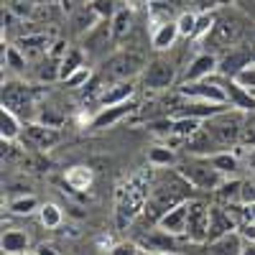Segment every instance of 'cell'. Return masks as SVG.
Returning a JSON list of instances; mask_svg holds the SVG:
<instances>
[{
    "label": "cell",
    "mask_w": 255,
    "mask_h": 255,
    "mask_svg": "<svg viewBox=\"0 0 255 255\" xmlns=\"http://www.w3.org/2000/svg\"><path fill=\"white\" fill-rule=\"evenodd\" d=\"M191 186L176 168L174 171H166L161 176L153 179V189H151V197H148V204H145V212H143V220L148 225H158V220L171 212L174 207L189 202V194H191Z\"/></svg>",
    "instance_id": "1"
},
{
    "label": "cell",
    "mask_w": 255,
    "mask_h": 255,
    "mask_svg": "<svg viewBox=\"0 0 255 255\" xmlns=\"http://www.w3.org/2000/svg\"><path fill=\"white\" fill-rule=\"evenodd\" d=\"M153 166L151 168H143V171L133 174L128 179L115 194V222L120 230H125L130 222H135L138 217H143L148 197H151V189H153Z\"/></svg>",
    "instance_id": "2"
},
{
    "label": "cell",
    "mask_w": 255,
    "mask_h": 255,
    "mask_svg": "<svg viewBox=\"0 0 255 255\" xmlns=\"http://www.w3.org/2000/svg\"><path fill=\"white\" fill-rule=\"evenodd\" d=\"M176 171L199 191H217L227 181V176L217 171L207 156H189L186 161H179Z\"/></svg>",
    "instance_id": "3"
},
{
    "label": "cell",
    "mask_w": 255,
    "mask_h": 255,
    "mask_svg": "<svg viewBox=\"0 0 255 255\" xmlns=\"http://www.w3.org/2000/svg\"><path fill=\"white\" fill-rule=\"evenodd\" d=\"M202 128L209 133V138L217 143L220 151H230L232 145L240 143L245 120H243V115L230 113V108H227V110H222V113H217V115H212L209 120H204Z\"/></svg>",
    "instance_id": "4"
},
{
    "label": "cell",
    "mask_w": 255,
    "mask_h": 255,
    "mask_svg": "<svg viewBox=\"0 0 255 255\" xmlns=\"http://www.w3.org/2000/svg\"><path fill=\"white\" fill-rule=\"evenodd\" d=\"M243 36H245V20H243V15L230 10V13L217 15L215 28H212V33L204 38V44L212 46V49H217V51H230V49H235L240 44Z\"/></svg>",
    "instance_id": "5"
},
{
    "label": "cell",
    "mask_w": 255,
    "mask_h": 255,
    "mask_svg": "<svg viewBox=\"0 0 255 255\" xmlns=\"http://www.w3.org/2000/svg\"><path fill=\"white\" fill-rule=\"evenodd\" d=\"M145 64H148V59H145L143 51L123 49V51L113 54L110 59H105V64H102V79H108V82L133 79L135 74H143Z\"/></svg>",
    "instance_id": "6"
},
{
    "label": "cell",
    "mask_w": 255,
    "mask_h": 255,
    "mask_svg": "<svg viewBox=\"0 0 255 255\" xmlns=\"http://www.w3.org/2000/svg\"><path fill=\"white\" fill-rule=\"evenodd\" d=\"M143 87L145 90H153V92H161V90H168V87H174L176 79H179V72L176 67L168 59L163 56H156L145 64V69H143Z\"/></svg>",
    "instance_id": "7"
},
{
    "label": "cell",
    "mask_w": 255,
    "mask_h": 255,
    "mask_svg": "<svg viewBox=\"0 0 255 255\" xmlns=\"http://www.w3.org/2000/svg\"><path fill=\"white\" fill-rule=\"evenodd\" d=\"M179 95L189 97V100L212 102V105H227V95L222 90V77L220 74L209 77V79H202V82H184L179 87Z\"/></svg>",
    "instance_id": "8"
},
{
    "label": "cell",
    "mask_w": 255,
    "mask_h": 255,
    "mask_svg": "<svg viewBox=\"0 0 255 255\" xmlns=\"http://www.w3.org/2000/svg\"><path fill=\"white\" fill-rule=\"evenodd\" d=\"M36 100L38 92L28 84H20V82H5L3 84V108L13 110L15 115L20 113H28L31 108H36Z\"/></svg>",
    "instance_id": "9"
},
{
    "label": "cell",
    "mask_w": 255,
    "mask_h": 255,
    "mask_svg": "<svg viewBox=\"0 0 255 255\" xmlns=\"http://www.w3.org/2000/svg\"><path fill=\"white\" fill-rule=\"evenodd\" d=\"M189 243H209V207L204 202L189 199V225H186Z\"/></svg>",
    "instance_id": "10"
},
{
    "label": "cell",
    "mask_w": 255,
    "mask_h": 255,
    "mask_svg": "<svg viewBox=\"0 0 255 255\" xmlns=\"http://www.w3.org/2000/svg\"><path fill=\"white\" fill-rule=\"evenodd\" d=\"M181 38L176 20H168V15L153 13V26H151V49L168 51L176 41Z\"/></svg>",
    "instance_id": "11"
},
{
    "label": "cell",
    "mask_w": 255,
    "mask_h": 255,
    "mask_svg": "<svg viewBox=\"0 0 255 255\" xmlns=\"http://www.w3.org/2000/svg\"><path fill=\"white\" fill-rule=\"evenodd\" d=\"M23 140H26L31 148L49 151V148H54V145L61 140V133H59V128L46 125V123H26V128H23Z\"/></svg>",
    "instance_id": "12"
},
{
    "label": "cell",
    "mask_w": 255,
    "mask_h": 255,
    "mask_svg": "<svg viewBox=\"0 0 255 255\" xmlns=\"http://www.w3.org/2000/svg\"><path fill=\"white\" fill-rule=\"evenodd\" d=\"M217 67H220V56L215 51H202L197 54L194 59L189 61V67L181 77V84L184 82H202V79H209L217 74Z\"/></svg>",
    "instance_id": "13"
},
{
    "label": "cell",
    "mask_w": 255,
    "mask_h": 255,
    "mask_svg": "<svg viewBox=\"0 0 255 255\" xmlns=\"http://www.w3.org/2000/svg\"><path fill=\"white\" fill-rule=\"evenodd\" d=\"M54 33H44V31H38V33H26V36H20L15 41V46L18 51L23 54L26 59H44L51 46H54Z\"/></svg>",
    "instance_id": "14"
},
{
    "label": "cell",
    "mask_w": 255,
    "mask_h": 255,
    "mask_svg": "<svg viewBox=\"0 0 255 255\" xmlns=\"http://www.w3.org/2000/svg\"><path fill=\"white\" fill-rule=\"evenodd\" d=\"M253 64V51L250 49H230L220 56V67H217V74L220 77H230V79H235L240 72H245L248 67Z\"/></svg>",
    "instance_id": "15"
},
{
    "label": "cell",
    "mask_w": 255,
    "mask_h": 255,
    "mask_svg": "<svg viewBox=\"0 0 255 255\" xmlns=\"http://www.w3.org/2000/svg\"><path fill=\"white\" fill-rule=\"evenodd\" d=\"M222 90L227 95V105H230V108H235L240 113H255V97L243 87L238 79L222 77Z\"/></svg>",
    "instance_id": "16"
},
{
    "label": "cell",
    "mask_w": 255,
    "mask_h": 255,
    "mask_svg": "<svg viewBox=\"0 0 255 255\" xmlns=\"http://www.w3.org/2000/svg\"><path fill=\"white\" fill-rule=\"evenodd\" d=\"M186 225H189V202L174 207L171 212H166L156 227L168 232V235H174V238H186Z\"/></svg>",
    "instance_id": "17"
},
{
    "label": "cell",
    "mask_w": 255,
    "mask_h": 255,
    "mask_svg": "<svg viewBox=\"0 0 255 255\" xmlns=\"http://www.w3.org/2000/svg\"><path fill=\"white\" fill-rule=\"evenodd\" d=\"M135 110V102H123V105H113V108H100V113L92 118L90 128H95V130H102V128H113L118 123H123L128 115H130Z\"/></svg>",
    "instance_id": "18"
},
{
    "label": "cell",
    "mask_w": 255,
    "mask_h": 255,
    "mask_svg": "<svg viewBox=\"0 0 255 255\" xmlns=\"http://www.w3.org/2000/svg\"><path fill=\"white\" fill-rule=\"evenodd\" d=\"M138 248L140 250H148V253H181L179 250V243L174 235H168V232L163 230H151L148 235H143L138 240Z\"/></svg>",
    "instance_id": "19"
},
{
    "label": "cell",
    "mask_w": 255,
    "mask_h": 255,
    "mask_svg": "<svg viewBox=\"0 0 255 255\" xmlns=\"http://www.w3.org/2000/svg\"><path fill=\"white\" fill-rule=\"evenodd\" d=\"M135 87H133V79H125V82H110L105 87L102 97H100V108H113V105H123V102H130Z\"/></svg>",
    "instance_id": "20"
},
{
    "label": "cell",
    "mask_w": 255,
    "mask_h": 255,
    "mask_svg": "<svg viewBox=\"0 0 255 255\" xmlns=\"http://www.w3.org/2000/svg\"><path fill=\"white\" fill-rule=\"evenodd\" d=\"M243 248H245V240L235 230V232H227V235H222L217 240H209L207 255H243Z\"/></svg>",
    "instance_id": "21"
},
{
    "label": "cell",
    "mask_w": 255,
    "mask_h": 255,
    "mask_svg": "<svg viewBox=\"0 0 255 255\" xmlns=\"http://www.w3.org/2000/svg\"><path fill=\"white\" fill-rule=\"evenodd\" d=\"M133 26H135V18H133V8H118V13L110 18V33H113V41H125L128 36L133 33Z\"/></svg>",
    "instance_id": "22"
},
{
    "label": "cell",
    "mask_w": 255,
    "mask_h": 255,
    "mask_svg": "<svg viewBox=\"0 0 255 255\" xmlns=\"http://www.w3.org/2000/svg\"><path fill=\"white\" fill-rule=\"evenodd\" d=\"M102 23V15L95 10V5L90 3V5H82L77 13H72V26H74V31L79 33V36H87L92 28H97Z\"/></svg>",
    "instance_id": "23"
},
{
    "label": "cell",
    "mask_w": 255,
    "mask_h": 255,
    "mask_svg": "<svg viewBox=\"0 0 255 255\" xmlns=\"http://www.w3.org/2000/svg\"><path fill=\"white\" fill-rule=\"evenodd\" d=\"M0 245H3V253L5 255H28L31 238L26 235V232H20V230H8V232H3Z\"/></svg>",
    "instance_id": "24"
},
{
    "label": "cell",
    "mask_w": 255,
    "mask_h": 255,
    "mask_svg": "<svg viewBox=\"0 0 255 255\" xmlns=\"http://www.w3.org/2000/svg\"><path fill=\"white\" fill-rule=\"evenodd\" d=\"M0 135H3V143H13V140H18L20 135H23L20 118L13 110H8V108L0 110Z\"/></svg>",
    "instance_id": "25"
},
{
    "label": "cell",
    "mask_w": 255,
    "mask_h": 255,
    "mask_svg": "<svg viewBox=\"0 0 255 255\" xmlns=\"http://www.w3.org/2000/svg\"><path fill=\"white\" fill-rule=\"evenodd\" d=\"M64 181H67V186L74 189V191H87L95 181V174H92L90 166H72V168H67V174H64Z\"/></svg>",
    "instance_id": "26"
},
{
    "label": "cell",
    "mask_w": 255,
    "mask_h": 255,
    "mask_svg": "<svg viewBox=\"0 0 255 255\" xmlns=\"http://www.w3.org/2000/svg\"><path fill=\"white\" fill-rule=\"evenodd\" d=\"M148 166L153 168H176L179 158L174 153V148H166V145H153L148 151Z\"/></svg>",
    "instance_id": "27"
},
{
    "label": "cell",
    "mask_w": 255,
    "mask_h": 255,
    "mask_svg": "<svg viewBox=\"0 0 255 255\" xmlns=\"http://www.w3.org/2000/svg\"><path fill=\"white\" fill-rule=\"evenodd\" d=\"M108 41H113V33H110V23H102L97 28H92L87 36H84V51H100L102 46H108Z\"/></svg>",
    "instance_id": "28"
},
{
    "label": "cell",
    "mask_w": 255,
    "mask_h": 255,
    "mask_svg": "<svg viewBox=\"0 0 255 255\" xmlns=\"http://www.w3.org/2000/svg\"><path fill=\"white\" fill-rule=\"evenodd\" d=\"M207 158H209L212 166H215L217 171H222L227 179L240 168V158H238L235 153H230V151H217V153H212V156H207Z\"/></svg>",
    "instance_id": "29"
},
{
    "label": "cell",
    "mask_w": 255,
    "mask_h": 255,
    "mask_svg": "<svg viewBox=\"0 0 255 255\" xmlns=\"http://www.w3.org/2000/svg\"><path fill=\"white\" fill-rule=\"evenodd\" d=\"M240 191H243V181L238 179H227L215 194L220 199V204H240Z\"/></svg>",
    "instance_id": "30"
},
{
    "label": "cell",
    "mask_w": 255,
    "mask_h": 255,
    "mask_svg": "<svg viewBox=\"0 0 255 255\" xmlns=\"http://www.w3.org/2000/svg\"><path fill=\"white\" fill-rule=\"evenodd\" d=\"M82 67H87V64H84V51L82 49H69L67 56H64V61H61V82L69 79Z\"/></svg>",
    "instance_id": "31"
},
{
    "label": "cell",
    "mask_w": 255,
    "mask_h": 255,
    "mask_svg": "<svg viewBox=\"0 0 255 255\" xmlns=\"http://www.w3.org/2000/svg\"><path fill=\"white\" fill-rule=\"evenodd\" d=\"M38 217H41V225H44L46 230H56L64 222V215H61V209L56 204H41Z\"/></svg>",
    "instance_id": "32"
},
{
    "label": "cell",
    "mask_w": 255,
    "mask_h": 255,
    "mask_svg": "<svg viewBox=\"0 0 255 255\" xmlns=\"http://www.w3.org/2000/svg\"><path fill=\"white\" fill-rule=\"evenodd\" d=\"M3 67H10L13 72H26L28 59L18 51V46H8V49L3 51Z\"/></svg>",
    "instance_id": "33"
},
{
    "label": "cell",
    "mask_w": 255,
    "mask_h": 255,
    "mask_svg": "<svg viewBox=\"0 0 255 255\" xmlns=\"http://www.w3.org/2000/svg\"><path fill=\"white\" fill-rule=\"evenodd\" d=\"M33 209H41L38 207V199L36 197H18V199H10V212L13 215H31Z\"/></svg>",
    "instance_id": "34"
},
{
    "label": "cell",
    "mask_w": 255,
    "mask_h": 255,
    "mask_svg": "<svg viewBox=\"0 0 255 255\" xmlns=\"http://www.w3.org/2000/svg\"><path fill=\"white\" fill-rule=\"evenodd\" d=\"M197 13H181L179 18H176V26H179V33H181V38H191L194 36V28H197Z\"/></svg>",
    "instance_id": "35"
},
{
    "label": "cell",
    "mask_w": 255,
    "mask_h": 255,
    "mask_svg": "<svg viewBox=\"0 0 255 255\" xmlns=\"http://www.w3.org/2000/svg\"><path fill=\"white\" fill-rule=\"evenodd\" d=\"M90 82H92V72H90V67H82V69H77L69 79H64V84H67L69 90H82V87H87Z\"/></svg>",
    "instance_id": "36"
},
{
    "label": "cell",
    "mask_w": 255,
    "mask_h": 255,
    "mask_svg": "<svg viewBox=\"0 0 255 255\" xmlns=\"http://www.w3.org/2000/svg\"><path fill=\"white\" fill-rule=\"evenodd\" d=\"M95 10L102 15V20H108V18H113L115 13H118V8H123V5H115V0H95Z\"/></svg>",
    "instance_id": "37"
},
{
    "label": "cell",
    "mask_w": 255,
    "mask_h": 255,
    "mask_svg": "<svg viewBox=\"0 0 255 255\" xmlns=\"http://www.w3.org/2000/svg\"><path fill=\"white\" fill-rule=\"evenodd\" d=\"M235 79H238V82L243 84V87H245V90H248V92L255 97V64H250V67H248L245 72H240Z\"/></svg>",
    "instance_id": "38"
},
{
    "label": "cell",
    "mask_w": 255,
    "mask_h": 255,
    "mask_svg": "<svg viewBox=\"0 0 255 255\" xmlns=\"http://www.w3.org/2000/svg\"><path fill=\"white\" fill-rule=\"evenodd\" d=\"M110 255H140V248L135 243H118L110 248Z\"/></svg>",
    "instance_id": "39"
},
{
    "label": "cell",
    "mask_w": 255,
    "mask_h": 255,
    "mask_svg": "<svg viewBox=\"0 0 255 255\" xmlns=\"http://www.w3.org/2000/svg\"><path fill=\"white\" fill-rule=\"evenodd\" d=\"M238 232L243 235V240H245V243H255V225H240V227H238Z\"/></svg>",
    "instance_id": "40"
},
{
    "label": "cell",
    "mask_w": 255,
    "mask_h": 255,
    "mask_svg": "<svg viewBox=\"0 0 255 255\" xmlns=\"http://www.w3.org/2000/svg\"><path fill=\"white\" fill-rule=\"evenodd\" d=\"M36 255H59L54 248H49V245H41L38 250H36Z\"/></svg>",
    "instance_id": "41"
},
{
    "label": "cell",
    "mask_w": 255,
    "mask_h": 255,
    "mask_svg": "<svg viewBox=\"0 0 255 255\" xmlns=\"http://www.w3.org/2000/svg\"><path fill=\"white\" fill-rule=\"evenodd\" d=\"M125 3L130 5V8H143L145 3H151V0H125Z\"/></svg>",
    "instance_id": "42"
},
{
    "label": "cell",
    "mask_w": 255,
    "mask_h": 255,
    "mask_svg": "<svg viewBox=\"0 0 255 255\" xmlns=\"http://www.w3.org/2000/svg\"><path fill=\"white\" fill-rule=\"evenodd\" d=\"M248 168H250V171L255 174V148H253V151H250V156H248Z\"/></svg>",
    "instance_id": "43"
},
{
    "label": "cell",
    "mask_w": 255,
    "mask_h": 255,
    "mask_svg": "<svg viewBox=\"0 0 255 255\" xmlns=\"http://www.w3.org/2000/svg\"><path fill=\"white\" fill-rule=\"evenodd\" d=\"M243 255H255V243H245V248H243Z\"/></svg>",
    "instance_id": "44"
},
{
    "label": "cell",
    "mask_w": 255,
    "mask_h": 255,
    "mask_svg": "<svg viewBox=\"0 0 255 255\" xmlns=\"http://www.w3.org/2000/svg\"><path fill=\"white\" fill-rule=\"evenodd\" d=\"M140 255H181V253H148V250H140Z\"/></svg>",
    "instance_id": "45"
},
{
    "label": "cell",
    "mask_w": 255,
    "mask_h": 255,
    "mask_svg": "<svg viewBox=\"0 0 255 255\" xmlns=\"http://www.w3.org/2000/svg\"><path fill=\"white\" fill-rule=\"evenodd\" d=\"M77 3H82V5H90V3H95V0H77Z\"/></svg>",
    "instance_id": "46"
},
{
    "label": "cell",
    "mask_w": 255,
    "mask_h": 255,
    "mask_svg": "<svg viewBox=\"0 0 255 255\" xmlns=\"http://www.w3.org/2000/svg\"><path fill=\"white\" fill-rule=\"evenodd\" d=\"M253 64H255V49H253Z\"/></svg>",
    "instance_id": "47"
},
{
    "label": "cell",
    "mask_w": 255,
    "mask_h": 255,
    "mask_svg": "<svg viewBox=\"0 0 255 255\" xmlns=\"http://www.w3.org/2000/svg\"><path fill=\"white\" fill-rule=\"evenodd\" d=\"M28 255H33V253H28Z\"/></svg>",
    "instance_id": "48"
}]
</instances>
